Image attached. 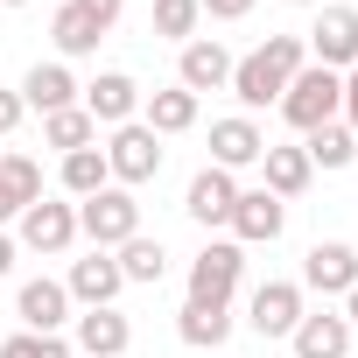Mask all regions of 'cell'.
<instances>
[{"instance_id": "6da1fadb", "label": "cell", "mask_w": 358, "mask_h": 358, "mask_svg": "<svg viewBox=\"0 0 358 358\" xmlns=\"http://www.w3.org/2000/svg\"><path fill=\"white\" fill-rule=\"evenodd\" d=\"M309 64V43L302 36H267L260 50H246L239 64H232V99H239V113H267V106H281V92H288V78Z\"/></svg>"}, {"instance_id": "7a4b0ae2", "label": "cell", "mask_w": 358, "mask_h": 358, "mask_svg": "<svg viewBox=\"0 0 358 358\" xmlns=\"http://www.w3.org/2000/svg\"><path fill=\"white\" fill-rule=\"evenodd\" d=\"M337 106H344V78H337V71H323V64H302V71L288 78V92H281V120H288L295 134L330 127V120H337Z\"/></svg>"}, {"instance_id": "3957f363", "label": "cell", "mask_w": 358, "mask_h": 358, "mask_svg": "<svg viewBox=\"0 0 358 358\" xmlns=\"http://www.w3.org/2000/svg\"><path fill=\"white\" fill-rule=\"evenodd\" d=\"M134 232H141V190H120V183H106L99 197H85V204H78V239H92L99 253L127 246Z\"/></svg>"}, {"instance_id": "277c9868", "label": "cell", "mask_w": 358, "mask_h": 358, "mask_svg": "<svg viewBox=\"0 0 358 358\" xmlns=\"http://www.w3.org/2000/svg\"><path fill=\"white\" fill-rule=\"evenodd\" d=\"M15 246L22 253H43V260H64L78 246V204L71 197H36L22 218H15Z\"/></svg>"}, {"instance_id": "5b68a950", "label": "cell", "mask_w": 358, "mask_h": 358, "mask_svg": "<svg viewBox=\"0 0 358 358\" xmlns=\"http://www.w3.org/2000/svg\"><path fill=\"white\" fill-rule=\"evenodd\" d=\"M99 148H106V169H113V183H120V190H141V183H155V176H162V155H169V148H162V134H148L141 120L113 127Z\"/></svg>"}, {"instance_id": "8992f818", "label": "cell", "mask_w": 358, "mask_h": 358, "mask_svg": "<svg viewBox=\"0 0 358 358\" xmlns=\"http://www.w3.org/2000/svg\"><path fill=\"white\" fill-rule=\"evenodd\" d=\"M239 281H246V246L239 239H204V253L190 260V295L183 302H225L232 309Z\"/></svg>"}, {"instance_id": "52a82bcc", "label": "cell", "mask_w": 358, "mask_h": 358, "mask_svg": "<svg viewBox=\"0 0 358 358\" xmlns=\"http://www.w3.org/2000/svg\"><path fill=\"white\" fill-rule=\"evenodd\" d=\"M302 43H309V64H323V71L344 78V71L358 64V8H344V0H323Z\"/></svg>"}, {"instance_id": "ba28073f", "label": "cell", "mask_w": 358, "mask_h": 358, "mask_svg": "<svg viewBox=\"0 0 358 358\" xmlns=\"http://www.w3.org/2000/svg\"><path fill=\"white\" fill-rule=\"evenodd\" d=\"M15 316H22V330H36V337H64L71 316H78V302H71V288H64L57 274H36V281L15 288Z\"/></svg>"}, {"instance_id": "9c48e42d", "label": "cell", "mask_w": 358, "mask_h": 358, "mask_svg": "<svg viewBox=\"0 0 358 358\" xmlns=\"http://www.w3.org/2000/svg\"><path fill=\"white\" fill-rule=\"evenodd\" d=\"M302 309H309L302 281H260V288L246 295V323H253V337H274V344H288V337H295Z\"/></svg>"}, {"instance_id": "30bf717a", "label": "cell", "mask_w": 358, "mask_h": 358, "mask_svg": "<svg viewBox=\"0 0 358 358\" xmlns=\"http://www.w3.org/2000/svg\"><path fill=\"white\" fill-rule=\"evenodd\" d=\"M358 288V246L344 239H316L302 253V295H323V302H344Z\"/></svg>"}, {"instance_id": "8fae6325", "label": "cell", "mask_w": 358, "mask_h": 358, "mask_svg": "<svg viewBox=\"0 0 358 358\" xmlns=\"http://www.w3.org/2000/svg\"><path fill=\"white\" fill-rule=\"evenodd\" d=\"M64 337H71V351H78V358H127L134 323H127V309L113 302V309H78Z\"/></svg>"}, {"instance_id": "7c38bea8", "label": "cell", "mask_w": 358, "mask_h": 358, "mask_svg": "<svg viewBox=\"0 0 358 358\" xmlns=\"http://www.w3.org/2000/svg\"><path fill=\"white\" fill-rule=\"evenodd\" d=\"M232 64H239V57H232L218 36H190L183 50H176V85L197 92V99H204V92H225V85H232Z\"/></svg>"}, {"instance_id": "4fadbf2b", "label": "cell", "mask_w": 358, "mask_h": 358, "mask_svg": "<svg viewBox=\"0 0 358 358\" xmlns=\"http://www.w3.org/2000/svg\"><path fill=\"white\" fill-rule=\"evenodd\" d=\"M78 106L92 113V127H99V134H113V127L141 120V85H134L127 71H99V78L78 92Z\"/></svg>"}, {"instance_id": "5bb4252c", "label": "cell", "mask_w": 358, "mask_h": 358, "mask_svg": "<svg viewBox=\"0 0 358 358\" xmlns=\"http://www.w3.org/2000/svg\"><path fill=\"white\" fill-rule=\"evenodd\" d=\"M260 155H267V134H260L253 113H225V120H211V169L239 176V169H260Z\"/></svg>"}, {"instance_id": "9a60e30c", "label": "cell", "mask_w": 358, "mask_h": 358, "mask_svg": "<svg viewBox=\"0 0 358 358\" xmlns=\"http://www.w3.org/2000/svg\"><path fill=\"white\" fill-rule=\"evenodd\" d=\"M225 232L239 239V246H274L281 232H288V204L274 197V190H239V204H232V218H225Z\"/></svg>"}, {"instance_id": "2e32d148", "label": "cell", "mask_w": 358, "mask_h": 358, "mask_svg": "<svg viewBox=\"0 0 358 358\" xmlns=\"http://www.w3.org/2000/svg\"><path fill=\"white\" fill-rule=\"evenodd\" d=\"M64 288H71V302H78V309H113L127 281H120V260L92 246L85 260H71V274H64Z\"/></svg>"}, {"instance_id": "e0dca14e", "label": "cell", "mask_w": 358, "mask_h": 358, "mask_svg": "<svg viewBox=\"0 0 358 358\" xmlns=\"http://www.w3.org/2000/svg\"><path fill=\"white\" fill-rule=\"evenodd\" d=\"M239 190H246L239 176H225V169H211V162H204V169L190 176V190H183V211H190V218H197V225L211 232V225H225V218H232Z\"/></svg>"}, {"instance_id": "ac0fdd59", "label": "cell", "mask_w": 358, "mask_h": 358, "mask_svg": "<svg viewBox=\"0 0 358 358\" xmlns=\"http://www.w3.org/2000/svg\"><path fill=\"white\" fill-rule=\"evenodd\" d=\"M288 351H295V358H351V323H344L330 302H323V309H302Z\"/></svg>"}, {"instance_id": "d6986e66", "label": "cell", "mask_w": 358, "mask_h": 358, "mask_svg": "<svg viewBox=\"0 0 358 358\" xmlns=\"http://www.w3.org/2000/svg\"><path fill=\"white\" fill-rule=\"evenodd\" d=\"M197 113H204V99L183 92V85H155V92H141V127L162 134V141H169V134H190Z\"/></svg>"}, {"instance_id": "ffe728a7", "label": "cell", "mask_w": 358, "mask_h": 358, "mask_svg": "<svg viewBox=\"0 0 358 358\" xmlns=\"http://www.w3.org/2000/svg\"><path fill=\"white\" fill-rule=\"evenodd\" d=\"M309 183H316V169H309L302 141H295V148H288V141H267V155H260V190H274L281 204H295Z\"/></svg>"}, {"instance_id": "44dd1931", "label": "cell", "mask_w": 358, "mask_h": 358, "mask_svg": "<svg viewBox=\"0 0 358 358\" xmlns=\"http://www.w3.org/2000/svg\"><path fill=\"white\" fill-rule=\"evenodd\" d=\"M15 92H22V106H29V113H64V106H78V92H85V85L71 78V64H57V57H50V64H36Z\"/></svg>"}, {"instance_id": "7402d4cb", "label": "cell", "mask_w": 358, "mask_h": 358, "mask_svg": "<svg viewBox=\"0 0 358 358\" xmlns=\"http://www.w3.org/2000/svg\"><path fill=\"white\" fill-rule=\"evenodd\" d=\"M43 197V162L36 155H0V225H15Z\"/></svg>"}, {"instance_id": "603a6c76", "label": "cell", "mask_w": 358, "mask_h": 358, "mask_svg": "<svg viewBox=\"0 0 358 358\" xmlns=\"http://www.w3.org/2000/svg\"><path fill=\"white\" fill-rule=\"evenodd\" d=\"M176 337H183L190 351H225V337H232V309H225V302H183Z\"/></svg>"}, {"instance_id": "cb8c5ba5", "label": "cell", "mask_w": 358, "mask_h": 358, "mask_svg": "<svg viewBox=\"0 0 358 358\" xmlns=\"http://www.w3.org/2000/svg\"><path fill=\"white\" fill-rule=\"evenodd\" d=\"M50 43H57V64H78V57H99V43H106V29L92 22V15H78L71 0L50 15Z\"/></svg>"}, {"instance_id": "d4e9b609", "label": "cell", "mask_w": 358, "mask_h": 358, "mask_svg": "<svg viewBox=\"0 0 358 358\" xmlns=\"http://www.w3.org/2000/svg\"><path fill=\"white\" fill-rule=\"evenodd\" d=\"M106 183H113V169H106V148H78V155H64V162H57V190H64L71 204L99 197Z\"/></svg>"}, {"instance_id": "484cf974", "label": "cell", "mask_w": 358, "mask_h": 358, "mask_svg": "<svg viewBox=\"0 0 358 358\" xmlns=\"http://www.w3.org/2000/svg\"><path fill=\"white\" fill-rule=\"evenodd\" d=\"M113 260H120V281H127V288H155V281L169 274V253H162V239H148V232H134L127 246H113Z\"/></svg>"}, {"instance_id": "4316f807", "label": "cell", "mask_w": 358, "mask_h": 358, "mask_svg": "<svg viewBox=\"0 0 358 358\" xmlns=\"http://www.w3.org/2000/svg\"><path fill=\"white\" fill-rule=\"evenodd\" d=\"M43 148L57 155H78V148H99V127L85 106H64V113H43Z\"/></svg>"}, {"instance_id": "83f0119b", "label": "cell", "mask_w": 358, "mask_h": 358, "mask_svg": "<svg viewBox=\"0 0 358 358\" xmlns=\"http://www.w3.org/2000/svg\"><path fill=\"white\" fill-rule=\"evenodd\" d=\"M302 155H309V169H351V162H358V134H351L344 120H330V127L302 134Z\"/></svg>"}, {"instance_id": "f1b7e54d", "label": "cell", "mask_w": 358, "mask_h": 358, "mask_svg": "<svg viewBox=\"0 0 358 358\" xmlns=\"http://www.w3.org/2000/svg\"><path fill=\"white\" fill-rule=\"evenodd\" d=\"M148 29H155L162 43H176V50H183L190 36H204V8H197V0H155Z\"/></svg>"}, {"instance_id": "f546056e", "label": "cell", "mask_w": 358, "mask_h": 358, "mask_svg": "<svg viewBox=\"0 0 358 358\" xmlns=\"http://www.w3.org/2000/svg\"><path fill=\"white\" fill-rule=\"evenodd\" d=\"M0 358H78L71 337H36V330H15V337H0Z\"/></svg>"}, {"instance_id": "4dcf8cb0", "label": "cell", "mask_w": 358, "mask_h": 358, "mask_svg": "<svg viewBox=\"0 0 358 358\" xmlns=\"http://www.w3.org/2000/svg\"><path fill=\"white\" fill-rule=\"evenodd\" d=\"M71 8H78V15H92V22H99V29L113 36V22L127 15V0H71Z\"/></svg>"}, {"instance_id": "1f68e13d", "label": "cell", "mask_w": 358, "mask_h": 358, "mask_svg": "<svg viewBox=\"0 0 358 358\" xmlns=\"http://www.w3.org/2000/svg\"><path fill=\"white\" fill-rule=\"evenodd\" d=\"M197 8H204V22H246L253 0H197Z\"/></svg>"}, {"instance_id": "d6a6232c", "label": "cell", "mask_w": 358, "mask_h": 358, "mask_svg": "<svg viewBox=\"0 0 358 358\" xmlns=\"http://www.w3.org/2000/svg\"><path fill=\"white\" fill-rule=\"evenodd\" d=\"M29 120V106H22V92H0V141H8L15 127Z\"/></svg>"}, {"instance_id": "836d02e7", "label": "cell", "mask_w": 358, "mask_h": 358, "mask_svg": "<svg viewBox=\"0 0 358 358\" xmlns=\"http://www.w3.org/2000/svg\"><path fill=\"white\" fill-rule=\"evenodd\" d=\"M337 120H344V127L358 134V64L344 71V106H337Z\"/></svg>"}, {"instance_id": "e575fe53", "label": "cell", "mask_w": 358, "mask_h": 358, "mask_svg": "<svg viewBox=\"0 0 358 358\" xmlns=\"http://www.w3.org/2000/svg\"><path fill=\"white\" fill-rule=\"evenodd\" d=\"M15 253H22V246H15V232H8V225H0V274H8V267H15Z\"/></svg>"}, {"instance_id": "d590c367", "label": "cell", "mask_w": 358, "mask_h": 358, "mask_svg": "<svg viewBox=\"0 0 358 358\" xmlns=\"http://www.w3.org/2000/svg\"><path fill=\"white\" fill-rule=\"evenodd\" d=\"M337 316H344V323H351V337H358V288H351V295L337 302Z\"/></svg>"}, {"instance_id": "8d00e7d4", "label": "cell", "mask_w": 358, "mask_h": 358, "mask_svg": "<svg viewBox=\"0 0 358 358\" xmlns=\"http://www.w3.org/2000/svg\"><path fill=\"white\" fill-rule=\"evenodd\" d=\"M288 8H323V0H288Z\"/></svg>"}, {"instance_id": "74e56055", "label": "cell", "mask_w": 358, "mask_h": 358, "mask_svg": "<svg viewBox=\"0 0 358 358\" xmlns=\"http://www.w3.org/2000/svg\"><path fill=\"white\" fill-rule=\"evenodd\" d=\"M0 8H29V0H0Z\"/></svg>"}]
</instances>
